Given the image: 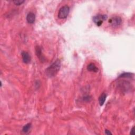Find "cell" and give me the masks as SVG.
I'll use <instances>...</instances> for the list:
<instances>
[{"label":"cell","mask_w":135,"mask_h":135,"mask_svg":"<svg viewBox=\"0 0 135 135\" xmlns=\"http://www.w3.org/2000/svg\"><path fill=\"white\" fill-rule=\"evenodd\" d=\"M61 67V62L59 60H57L54 62L51 65H50L45 70L46 75L49 78H52L56 76L60 70Z\"/></svg>","instance_id":"obj_1"},{"label":"cell","mask_w":135,"mask_h":135,"mask_svg":"<svg viewBox=\"0 0 135 135\" xmlns=\"http://www.w3.org/2000/svg\"><path fill=\"white\" fill-rule=\"evenodd\" d=\"M70 12V7L68 5H65L61 7L58 12V18L60 19H66L68 16Z\"/></svg>","instance_id":"obj_2"},{"label":"cell","mask_w":135,"mask_h":135,"mask_svg":"<svg viewBox=\"0 0 135 135\" xmlns=\"http://www.w3.org/2000/svg\"><path fill=\"white\" fill-rule=\"evenodd\" d=\"M108 18L107 15H101L98 14L93 17V21L96 24L97 26L100 27L102 24L103 21L106 20Z\"/></svg>","instance_id":"obj_3"},{"label":"cell","mask_w":135,"mask_h":135,"mask_svg":"<svg viewBox=\"0 0 135 135\" xmlns=\"http://www.w3.org/2000/svg\"><path fill=\"white\" fill-rule=\"evenodd\" d=\"M122 20L119 16H115L109 20V23L113 27H117L121 24Z\"/></svg>","instance_id":"obj_4"},{"label":"cell","mask_w":135,"mask_h":135,"mask_svg":"<svg viewBox=\"0 0 135 135\" xmlns=\"http://www.w3.org/2000/svg\"><path fill=\"white\" fill-rule=\"evenodd\" d=\"M35 50H36V54L37 57L39 58V60L42 62H43L45 60V59L44 57V56H43V54H42L41 48L39 46H36V47L35 48Z\"/></svg>","instance_id":"obj_5"},{"label":"cell","mask_w":135,"mask_h":135,"mask_svg":"<svg viewBox=\"0 0 135 135\" xmlns=\"http://www.w3.org/2000/svg\"><path fill=\"white\" fill-rule=\"evenodd\" d=\"M21 56H22V60L24 63L28 64V63H29L30 62L31 57L28 52L25 51H23L22 53H21Z\"/></svg>","instance_id":"obj_6"},{"label":"cell","mask_w":135,"mask_h":135,"mask_svg":"<svg viewBox=\"0 0 135 135\" xmlns=\"http://www.w3.org/2000/svg\"><path fill=\"white\" fill-rule=\"evenodd\" d=\"M27 21L28 23L33 24L35 21V15L32 12L29 13L27 15Z\"/></svg>","instance_id":"obj_7"},{"label":"cell","mask_w":135,"mask_h":135,"mask_svg":"<svg viewBox=\"0 0 135 135\" xmlns=\"http://www.w3.org/2000/svg\"><path fill=\"white\" fill-rule=\"evenodd\" d=\"M87 70L89 71H93L94 72H97L98 71V68L94 63H90L87 66Z\"/></svg>","instance_id":"obj_8"},{"label":"cell","mask_w":135,"mask_h":135,"mask_svg":"<svg viewBox=\"0 0 135 135\" xmlns=\"http://www.w3.org/2000/svg\"><path fill=\"white\" fill-rule=\"evenodd\" d=\"M107 95L105 94V93H103V94H101L99 98V103L100 106H102L104 104L105 99H106Z\"/></svg>","instance_id":"obj_9"},{"label":"cell","mask_w":135,"mask_h":135,"mask_svg":"<svg viewBox=\"0 0 135 135\" xmlns=\"http://www.w3.org/2000/svg\"><path fill=\"white\" fill-rule=\"evenodd\" d=\"M31 127V124H27L25 125L22 129V132L25 134H28L29 132V130H30Z\"/></svg>","instance_id":"obj_10"},{"label":"cell","mask_w":135,"mask_h":135,"mask_svg":"<svg viewBox=\"0 0 135 135\" xmlns=\"http://www.w3.org/2000/svg\"><path fill=\"white\" fill-rule=\"evenodd\" d=\"M132 74L130 73H124L123 74H121L119 78H129V77H131V76H132Z\"/></svg>","instance_id":"obj_11"},{"label":"cell","mask_w":135,"mask_h":135,"mask_svg":"<svg viewBox=\"0 0 135 135\" xmlns=\"http://www.w3.org/2000/svg\"><path fill=\"white\" fill-rule=\"evenodd\" d=\"M25 1H22V0H15V1H13V3L15 4L16 5H21V4H22Z\"/></svg>","instance_id":"obj_12"},{"label":"cell","mask_w":135,"mask_h":135,"mask_svg":"<svg viewBox=\"0 0 135 135\" xmlns=\"http://www.w3.org/2000/svg\"><path fill=\"white\" fill-rule=\"evenodd\" d=\"M83 100L86 101H89L91 100V97H90L89 96H86V97H84Z\"/></svg>","instance_id":"obj_13"},{"label":"cell","mask_w":135,"mask_h":135,"mask_svg":"<svg viewBox=\"0 0 135 135\" xmlns=\"http://www.w3.org/2000/svg\"><path fill=\"white\" fill-rule=\"evenodd\" d=\"M105 134L107 135H112V134L110 132V131L108 130V129H105Z\"/></svg>","instance_id":"obj_14"},{"label":"cell","mask_w":135,"mask_h":135,"mask_svg":"<svg viewBox=\"0 0 135 135\" xmlns=\"http://www.w3.org/2000/svg\"><path fill=\"white\" fill-rule=\"evenodd\" d=\"M130 134H131V135H135L134 127H133V128L132 129V130H131V132H130Z\"/></svg>","instance_id":"obj_15"}]
</instances>
